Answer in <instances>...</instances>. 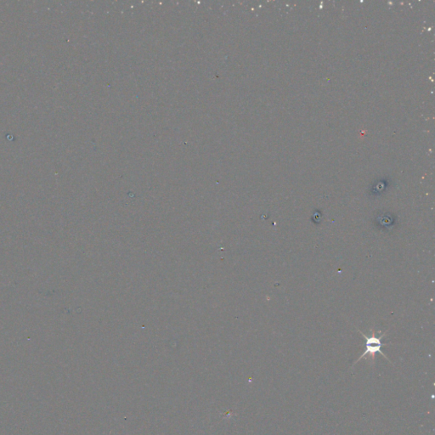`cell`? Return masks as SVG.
Here are the masks:
<instances>
[{"label":"cell","instance_id":"6da1fadb","mask_svg":"<svg viewBox=\"0 0 435 435\" xmlns=\"http://www.w3.org/2000/svg\"><path fill=\"white\" fill-rule=\"evenodd\" d=\"M359 332L362 334L363 337L366 339V348H365L364 353L359 357V359L354 362L353 365H355L357 362H359L361 359L365 358V357L367 356V355L371 357L372 361H373L375 359V355H376V353H381V354H382L383 356L385 357L388 360H389V358H388V357L382 352V350H381V348L383 347V346H385V345H387L386 344H383V343H382V339H384V337L386 333H384V334L381 335L380 333V335L377 336V333H375L373 330H372V331H371V335L366 336L362 332H360V331H359Z\"/></svg>","mask_w":435,"mask_h":435}]
</instances>
